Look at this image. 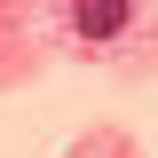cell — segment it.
Returning a JSON list of instances; mask_svg holds the SVG:
<instances>
[{
	"mask_svg": "<svg viewBox=\"0 0 158 158\" xmlns=\"http://www.w3.org/2000/svg\"><path fill=\"white\" fill-rule=\"evenodd\" d=\"M127 16H135V0H79V8H71L79 40H118V32H127Z\"/></svg>",
	"mask_w": 158,
	"mask_h": 158,
	"instance_id": "cell-1",
	"label": "cell"
}]
</instances>
